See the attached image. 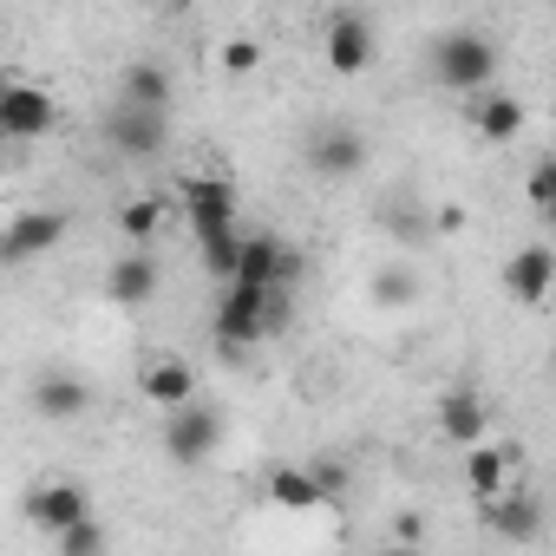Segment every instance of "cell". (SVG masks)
<instances>
[{"label":"cell","instance_id":"9a60e30c","mask_svg":"<svg viewBox=\"0 0 556 556\" xmlns=\"http://www.w3.org/2000/svg\"><path fill=\"white\" fill-rule=\"evenodd\" d=\"M510 484V445H484V439H471L465 445V491L484 504V497H497Z\"/></svg>","mask_w":556,"mask_h":556},{"label":"cell","instance_id":"5b68a950","mask_svg":"<svg viewBox=\"0 0 556 556\" xmlns=\"http://www.w3.org/2000/svg\"><path fill=\"white\" fill-rule=\"evenodd\" d=\"M216 445H223V413H216L210 400H184V406H170L164 452H170L177 465H203Z\"/></svg>","mask_w":556,"mask_h":556},{"label":"cell","instance_id":"e0dca14e","mask_svg":"<svg viewBox=\"0 0 556 556\" xmlns=\"http://www.w3.org/2000/svg\"><path fill=\"white\" fill-rule=\"evenodd\" d=\"M471 125H478V138L484 144H510V138H523V99H510V92H478V112H471Z\"/></svg>","mask_w":556,"mask_h":556},{"label":"cell","instance_id":"4316f807","mask_svg":"<svg viewBox=\"0 0 556 556\" xmlns=\"http://www.w3.org/2000/svg\"><path fill=\"white\" fill-rule=\"evenodd\" d=\"M0 144H8V138H0Z\"/></svg>","mask_w":556,"mask_h":556},{"label":"cell","instance_id":"ac0fdd59","mask_svg":"<svg viewBox=\"0 0 556 556\" xmlns=\"http://www.w3.org/2000/svg\"><path fill=\"white\" fill-rule=\"evenodd\" d=\"M268 504H282V510H321L328 491H321V478L308 465H275L268 471Z\"/></svg>","mask_w":556,"mask_h":556},{"label":"cell","instance_id":"4fadbf2b","mask_svg":"<svg viewBox=\"0 0 556 556\" xmlns=\"http://www.w3.org/2000/svg\"><path fill=\"white\" fill-rule=\"evenodd\" d=\"M112 144H118L125 157H157V151H164V112H157V105H118Z\"/></svg>","mask_w":556,"mask_h":556},{"label":"cell","instance_id":"6da1fadb","mask_svg":"<svg viewBox=\"0 0 556 556\" xmlns=\"http://www.w3.org/2000/svg\"><path fill=\"white\" fill-rule=\"evenodd\" d=\"M229 282H249V289H295V282H302V255H295L282 236H268V229H242Z\"/></svg>","mask_w":556,"mask_h":556},{"label":"cell","instance_id":"277c9868","mask_svg":"<svg viewBox=\"0 0 556 556\" xmlns=\"http://www.w3.org/2000/svg\"><path fill=\"white\" fill-rule=\"evenodd\" d=\"M184 216H190V236H216V229H236V184L223 170H190L184 184Z\"/></svg>","mask_w":556,"mask_h":556},{"label":"cell","instance_id":"2e32d148","mask_svg":"<svg viewBox=\"0 0 556 556\" xmlns=\"http://www.w3.org/2000/svg\"><path fill=\"white\" fill-rule=\"evenodd\" d=\"M484 523H491L504 543H536V530H543V510H536L530 497H510V484H504L497 497H484Z\"/></svg>","mask_w":556,"mask_h":556},{"label":"cell","instance_id":"8fae6325","mask_svg":"<svg viewBox=\"0 0 556 556\" xmlns=\"http://www.w3.org/2000/svg\"><path fill=\"white\" fill-rule=\"evenodd\" d=\"M308 164H315L321 177H361V170H367V138H361L354 125H328V131L308 138Z\"/></svg>","mask_w":556,"mask_h":556},{"label":"cell","instance_id":"d6986e66","mask_svg":"<svg viewBox=\"0 0 556 556\" xmlns=\"http://www.w3.org/2000/svg\"><path fill=\"white\" fill-rule=\"evenodd\" d=\"M439 426H445V439H452V445L484 439V400H478V393H452V400L439 406Z\"/></svg>","mask_w":556,"mask_h":556},{"label":"cell","instance_id":"603a6c76","mask_svg":"<svg viewBox=\"0 0 556 556\" xmlns=\"http://www.w3.org/2000/svg\"><path fill=\"white\" fill-rule=\"evenodd\" d=\"M255 66H262V47H255V40H229V47H223V73H229V79H249Z\"/></svg>","mask_w":556,"mask_h":556},{"label":"cell","instance_id":"5bb4252c","mask_svg":"<svg viewBox=\"0 0 556 556\" xmlns=\"http://www.w3.org/2000/svg\"><path fill=\"white\" fill-rule=\"evenodd\" d=\"M92 406V387L79 374H40L34 380V413L40 419H79Z\"/></svg>","mask_w":556,"mask_h":556},{"label":"cell","instance_id":"ba28073f","mask_svg":"<svg viewBox=\"0 0 556 556\" xmlns=\"http://www.w3.org/2000/svg\"><path fill=\"white\" fill-rule=\"evenodd\" d=\"M549 282H556L549 242H523V249L504 262V295H510L517 308H543V302H549Z\"/></svg>","mask_w":556,"mask_h":556},{"label":"cell","instance_id":"7a4b0ae2","mask_svg":"<svg viewBox=\"0 0 556 556\" xmlns=\"http://www.w3.org/2000/svg\"><path fill=\"white\" fill-rule=\"evenodd\" d=\"M432 73H439V86H452V92H484V86L497 79V47H491L484 34H471V27H458V34H445V40L432 47Z\"/></svg>","mask_w":556,"mask_h":556},{"label":"cell","instance_id":"ffe728a7","mask_svg":"<svg viewBox=\"0 0 556 556\" xmlns=\"http://www.w3.org/2000/svg\"><path fill=\"white\" fill-rule=\"evenodd\" d=\"M125 105H170V73L157 66V60H138V66H125Z\"/></svg>","mask_w":556,"mask_h":556},{"label":"cell","instance_id":"8992f818","mask_svg":"<svg viewBox=\"0 0 556 556\" xmlns=\"http://www.w3.org/2000/svg\"><path fill=\"white\" fill-rule=\"evenodd\" d=\"M66 229H73V216H66V210H21L8 229H0V268L47 255L53 242H66Z\"/></svg>","mask_w":556,"mask_h":556},{"label":"cell","instance_id":"30bf717a","mask_svg":"<svg viewBox=\"0 0 556 556\" xmlns=\"http://www.w3.org/2000/svg\"><path fill=\"white\" fill-rule=\"evenodd\" d=\"M21 510H27V523H40V530H66V523H79V517H92V497H86V484L53 478V484H34Z\"/></svg>","mask_w":556,"mask_h":556},{"label":"cell","instance_id":"44dd1931","mask_svg":"<svg viewBox=\"0 0 556 556\" xmlns=\"http://www.w3.org/2000/svg\"><path fill=\"white\" fill-rule=\"evenodd\" d=\"M118 229H125V242L151 249V242H157V229H164V203H157V197H131V203L118 210Z\"/></svg>","mask_w":556,"mask_h":556},{"label":"cell","instance_id":"484cf974","mask_svg":"<svg viewBox=\"0 0 556 556\" xmlns=\"http://www.w3.org/2000/svg\"><path fill=\"white\" fill-rule=\"evenodd\" d=\"M164 8H197V0H164Z\"/></svg>","mask_w":556,"mask_h":556},{"label":"cell","instance_id":"3957f363","mask_svg":"<svg viewBox=\"0 0 556 556\" xmlns=\"http://www.w3.org/2000/svg\"><path fill=\"white\" fill-rule=\"evenodd\" d=\"M53 92L47 86H34V79H8L0 86V138L8 144H34V138H47L53 131Z\"/></svg>","mask_w":556,"mask_h":556},{"label":"cell","instance_id":"7c38bea8","mask_svg":"<svg viewBox=\"0 0 556 556\" xmlns=\"http://www.w3.org/2000/svg\"><path fill=\"white\" fill-rule=\"evenodd\" d=\"M138 393L151 400V406H184V400H197V374H190V361H177V354H157V361H144V374H138Z\"/></svg>","mask_w":556,"mask_h":556},{"label":"cell","instance_id":"cb8c5ba5","mask_svg":"<svg viewBox=\"0 0 556 556\" xmlns=\"http://www.w3.org/2000/svg\"><path fill=\"white\" fill-rule=\"evenodd\" d=\"M549 203H556V164L536 157L530 164V210H549Z\"/></svg>","mask_w":556,"mask_h":556},{"label":"cell","instance_id":"d4e9b609","mask_svg":"<svg viewBox=\"0 0 556 556\" xmlns=\"http://www.w3.org/2000/svg\"><path fill=\"white\" fill-rule=\"evenodd\" d=\"M380 302H413V275H380Z\"/></svg>","mask_w":556,"mask_h":556},{"label":"cell","instance_id":"7402d4cb","mask_svg":"<svg viewBox=\"0 0 556 556\" xmlns=\"http://www.w3.org/2000/svg\"><path fill=\"white\" fill-rule=\"evenodd\" d=\"M53 543H60L66 556H86V549H105V530H99L92 517H79V523H66V530H53Z\"/></svg>","mask_w":556,"mask_h":556},{"label":"cell","instance_id":"9c48e42d","mask_svg":"<svg viewBox=\"0 0 556 556\" xmlns=\"http://www.w3.org/2000/svg\"><path fill=\"white\" fill-rule=\"evenodd\" d=\"M157 282H164V275H157V255L131 242V249L105 268V302H118V308H144V302L157 295Z\"/></svg>","mask_w":556,"mask_h":556},{"label":"cell","instance_id":"52a82bcc","mask_svg":"<svg viewBox=\"0 0 556 556\" xmlns=\"http://www.w3.org/2000/svg\"><path fill=\"white\" fill-rule=\"evenodd\" d=\"M321 53H328V73L361 79L374 66V21L367 14H334L328 34H321Z\"/></svg>","mask_w":556,"mask_h":556}]
</instances>
